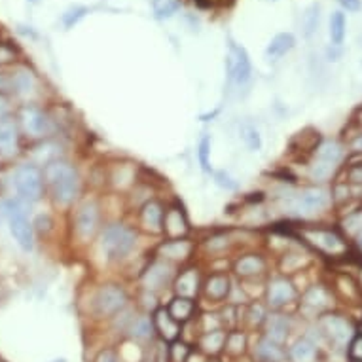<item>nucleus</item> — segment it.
<instances>
[{
	"mask_svg": "<svg viewBox=\"0 0 362 362\" xmlns=\"http://www.w3.org/2000/svg\"><path fill=\"white\" fill-rule=\"evenodd\" d=\"M44 182L57 207H71L80 196V173L65 160H52L44 167Z\"/></svg>",
	"mask_w": 362,
	"mask_h": 362,
	"instance_id": "obj_1",
	"label": "nucleus"
},
{
	"mask_svg": "<svg viewBox=\"0 0 362 362\" xmlns=\"http://www.w3.org/2000/svg\"><path fill=\"white\" fill-rule=\"evenodd\" d=\"M281 199V207L286 214L296 218H313L332 207V192L325 186L313 185L300 190H286Z\"/></svg>",
	"mask_w": 362,
	"mask_h": 362,
	"instance_id": "obj_2",
	"label": "nucleus"
},
{
	"mask_svg": "<svg viewBox=\"0 0 362 362\" xmlns=\"http://www.w3.org/2000/svg\"><path fill=\"white\" fill-rule=\"evenodd\" d=\"M99 250L107 262H124L139 245V233L124 222H110L99 232Z\"/></svg>",
	"mask_w": 362,
	"mask_h": 362,
	"instance_id": "obj_3",
	"label": "nucleus"
},
{
	"mask_svg": "<svg viewBox=\"0 0 362 362\" xmlns=\"http://www.w3.org/2000/svg\"><path fill=\"white\" fill-rule=\"evenodd\" d=\"M29 203H25L19 197H10L0 203V214L8 220V228L12 233L13 241L25 252L35 249V226L30 222Z\"/></svg>",
	"mask_w": 362,
	"mask_h": 362,
	"instance_id": "obj_4",
	"label": "nucleus"
},
{
	"mask_svg": "<svg viewBox=\"0 0 362 362\" xmlns=\"http://www.w3.org/2000/svg\"><path fill=\"white\" fill-rule=\"evenodd\" d=\"M300 238L303 239V243L308 247L321 252L322 256H328V258H341L349 250V245H347L344 235L332 228L305 226L300 230Z\"/></svg>",
	"mask_w": 362,
	"mask_h": 362,
	"instance_id": "obj_5",
	"label": "nucleus"
},
{
	"mask_svg": "<svg viewBox=\"0 0 362 362\" xmlns=\"http://www.w3.org/2000/svg\"><path fill=\"white\" fill-rule=\"evenodd\" d=\"M129 308V294L122 285L105 283L91 298V313L95 319L112 321L114 317Z\"/></svg>",
	"mask_w": 362,
	"mask_h": 362,
	"instance_id": "obj_6",
	"label": "nucleus"
},
{
	"mask_svg": "<svg viewBox=\"0 0 362 362\" xmlns=\"http://www.w3.org/2000/svg\"><path fill=\"white\" fill-rule=\"evenodd\" d=\"M315 327L319 328V332L322 334V339L325 344H330L334 349H349L351 341L356 336L355 325L351 322L349 317L339 313H332V311H327L322 313L319 319H317V325Z\"/></svg>",
	"mask_w": 362,
	"mask_h": 362,
	"instance_id": "obj_7",
	"label": "nucleus"
},
{
	"mask_svg": "<svg viewBox=\"0 0 362 362\" xmlns=\"http://www.w3.org/2000/svg\"><path fill=\"white\" fill-rule=\"evenodd\" d=\"M12 185L16 188L19 199L25 203H36L40 202L46 190V182H44V171L35 163H25L19 165L13 171Z\"/></svg>",
	"mask_w": 362,
	"mask_h": 362,
	"instance_id": "obj_8",
	"label": "nucleus"
},
{
	"mask_svg": "<svg viewBox=\"0 0 362 362\" xmlns=\"http://www.w3.org/2000/svg\"><path fill=\"white\" fill-rule=\"evenodd\" d=\"M226 74H228L230 83L238 89H245L252 80V61H250L249 52L233 40H230L228 44Z\"/></svg>",
	"mask_w": 362,
	"mask_h": 362,
	"instance_id": "obj_9",
	"label": "nucleus"
},
{
	"mask_svg": "<svg viewBox=\"0 0 362 362\" xmlns=\"http://www.w3.org/2000/svg\"><path fill=\"white\" fill-rule=\"evenodd\" d=\"M177 274L178 272L175 264L163 260L160 256H156L154 260L150 262L148 266L143 269V274H141V286H143V291L158 294V292L173 286V283L177 279Z\"/></svg>",
	"mask_w": 362,
	"mask_h": 362,
	"instance_id": "obj_10",
	"label": "nucleus"
},
{
	"mask_svg": "<svg viewBox=\"0 0 362 362\" xmlns=\"http://www.w3.org/2000/svg\"><path fill=\"white\" fill-rule=\"evenodd\" d=\"M266 305L272 311H283L298 300V288L288 275H274L266 283Z\"/></svg>",
	"mask_w": 362,
	"mask_h": 362,
	"instance_id": "obj_11",
	"label": "nucleus"
},
{
	"mask_svg": "<svg viewBox=\"0 0 362 362\" xmlns=\"http://www.w3.org/2000/svg\"><path fill=\"white\" fill-rule=\"evenodd\" d=\"M101 232V207L95 199H86L74 214V233L82 243H88Z\"/></svg>",
	"mask_w": 362,
	"mask_h": 362,
	"instance_id": "obj_12",
	"label": "nucleus"
},
{
	"mask_svg": "<svg viewBox=\"0 0 362 362\" xmlns=\"http://www.w3.org/2000/svg\"><path fill=\"white\" fill-rule=\"evenodd\" d=\"M332 303H334V296L327 286L311 285L308 291L302 294L300 308H302L303 315L311 313V317H317V319H319L322 313H327L328 309L332 308Z\"/></svg>",
	"mask_w": 362,
	"mask_h": 362,
	"instance_id": "obj_13",
	"label": "nucleus"
},
{
	"mask_svg": "<svg viewBox=\"0 0 362 362\" xmlns=\"http://www.w3.org/2000/svg\"><path fill=\"white\" fill-rule=\"evenodd\" d=\"M165 207L158 199H146L139 209V228L150 235H163Z\"/></svg>",
	"mask_w": 362,
	"mask_h": 362,
	"instance_id": "obj_14",
	"label": "nucleus"
},
{
	"mask_svg": "<svg viewBox=\"0 0 362 362\" xmlns=\"http://www.w3.org/2000/svg\"><path fill=\"white\" fill-rule=\"evenodd\" d=\"M233 281L226 272H213L203 279L202 296L211 303H224L232 294Z\"/></svg>",
	"mask_w": 362,
	"mask_h": 362,
	"instance_id": "obj_15",
	"label": "nucleus"
},
{
	"mask_svg": "<svg viewBox=\"0 0 362 362\" xmlns=\"http://www.w3.org/2000/svg\"><path fill=\"white\" fill-rule=\"evenodd\" d=\"M196 252V243L190 241L188 238L182 239H167L158 245L156 256H160L163 260L171 262V264H186Z\"/></svg>",
	"mask_w": 362,
	"mask_h": 362,
	"instance_id": "obj_16",
	"label": "nucleus"
},
{
	"mask_svg": "<svg viewBox=\"0 0 362 362\" xmlns=\"http://www.w3.org/2000/svg\"><path fill=\"white\" fill-rule=\"evenodd\" d=\"M203 288V277L199 267L188 266L182 272H178L177 279L173 283V292L175 296L190 298V300H197L202 296Z\"/></svg>",
	"mask_w": 362,
	"mask_h": 362,
	"instance_id": "obj_17",
	"label": "nucleus"
},
{
	"mask_svg": "<svg viewBox=\"0 0 362 362\" xmlns=\"http://www.w3.org/2000/svg\"><path fill=\"white\" fill-rule=\"evenodd\" d=\"M292 327H294V322H292L291 315L283 313V311H269L266 322L262 327V334L275 344L286 345L291 338Z\"/></svg>",
	"mask_w": 362,
	"mask_h": 362,
	"instance_id": "obj_18",
	"label": "nucleus"
},
{
	"mask_svg": "<svg viewBox=\"0 0 362 362\" xmlns=\"http://www.w3.org/2000/svg\"><path fill=\"white\" fill-rule=\"evenodd\" d=\"M190 233V220L186 216L185 209L178 203L167 205L165 218H163V235L167 239H182Z\"/></svg>",
	"mask_w": 362,
	"mask_h": 362,
	"instance_id": "obj_19",
	"label": "nucleus"
},
{
	"mask_svg": "<svg viewBox=\"0 0 362 362\" xmlns=\"http://www.w3.org/2000/svg\"><path fill=\"white\" fill-rule=\"evenodd\" d=\"M232 267L233 274L238 275L241 281H252L266 274L267 260L266 256H262L260 252H247V255L238 256L233 260Z\"/></svg>",
	"mask_w": 362,
	"mask_h": 362,
	"instance_id": "obj_20",
	"label": "nucleus"
},
{
	"mask_svg": "<svg viewBox=\"0 0 362 362\" xmlns=\"http://www.w3.org/2000/svg\"><path fill=\"white\" fill-rule=\"evenodd\" d=\"M152 317H154L156 336H160L161 341L173 344V341L180 339V336H182V325L173 319L171 313L167 311V308L160 305V308L152 313Z\"/></svg>",
	"mask_w": 362,
	"mask_h": 362,
	"instance_id": "obj_21",
	"label": "nucleus"
},
{
	"mask_svg": "<svg viewBox=\"0 0 362 362\" xmlns=\"http://www.w3.org/2000/svg\"><path fill=\"white\" fill-rule=\"evenodd\" d=\"M19 119H21L23 129L29 133L30 137H44L49 131L48 116L44 114V110H40L38 107H33V105H27V107L21 108Z\"/></svg>",
	"mask_w": 362,
	"mask_h": 362,
	"instance_id": "obj_22",
	"label": "nucleus"
},
{
	"mask_svg": "<svg viewBox=\"0 0 362 362\" xmlns=\"http://www.w3.org/2000/svg\"><path fill=\"white\" fill-rule=\"evenodd\" d=\"M250 358L255 362H286V347L272 341L266 338L264 334H260V338L256 339L255 347H252V355Z\"/></svg>",
	"mask_w": 362,
	"mask_h": 362,
	"instance_id": "obj_23",
	"label": "nucleus"
},
{
	"mask_svg": "<svg viewBox=\"0 0 362 362\" xmlns=\"http://www.w3.org/2000/svg\"><path fill=\"white\" fill-rule=\"evenodd\" d=\"M288 362H319V345L309 336H300L286 347Z\"/></svg>",
	"mask_w": 362,
	"mask_h": 362,
	"instance_id": "obj_24",
	"label": "nucleus"
},
{
	"mask_svg": "<svg viewBox=\"0 0 362 362\" xmlns=\"http://www.w3.org/2000/svg\"><path fill=\"white\" fill-rule=\"evenodd\" d=\"M19 148V129L16 119L0 118V154L12 158L18 154Z\"/></svg>",
	"mask_w": 362,
	"mask_h": 362,
	"instance_id": "obj_25",
	"label": "nucleus"
},
{
	"mask_svg": "<svg viewBox=\"0 0 362 362\" xmlns=\"http://www.w3.org/2000/svg\"><path fill=\"white\" fill-rule=\"evenodd\" d=\"M226 336H228V330H226V328L213 330V332L199 334L196 341V349L202 351L203 355L209 356V358L220 356L222 353H224Z\"/></svg>",
	"mask_w": 362,
	"mask_h": 362,
	"instance_id": "obj_26",
	"label": "nucleus"
},
{
	"mask_svg": "<svg viewBox=\"0 0 362 362\" xmlns=\"http://www.w3.org/2000/svg\"><path fill=\"white\" fill-rule=\"evenodd\" d=\"M313 160H319L322 163H328V165L339 167L345 160V148L344 144L334 141V139H327V141H321L313 150Z\"/></svg>",
	"mask_w": 362,
	"mask_h": 362,
	"instance_id": "obj_27",
	"label": "nucleus"
},
{
	"mask_svg": "<svg viewBox=\"0 0 362 362\" xmlns=\"http://www.w3.org/2000/svg\"><path fill=\"white\" fill-rule=\"evenodd\" d=\"M127 338L133 339V341H137V344L152 341V339L156 338L154 317L150 313L135 315V319H133L129 330H127Z\"/></svg>",
	"mask_w": 362,
	"mask_h": 362,
	"instance_id": "obj_28",
	"label": "nucleus"
},
{
	"mask_svg": "<svg viewBox=\"0 0 362 362\" xmlns=\"http://www.w3.org/2000/svg\"><path fill=\"white\" fill-rule=\"evenodd\" d=\"M294 48H296V36L292 33H277L272 40L267 42L264 55H266V59L277 61L285 57L286 54H291Z\"/></svg>",
	"mask_w": 362,
	"mask_h": 362,
	"instance_id": "obj_29",
	"label": "nucleus"
},
{
	"mask_svg": "<svg viewBox=\"0 0 362 362\" xmlns=\"http://www.w3.org/2000/svg\"><path fill=\"white\" fill-rule=\"evenodd\" d=\"M36 89L35 72L27 66H18L16 71L10 72V91L19 97H29Z\"/></svg>",
	"mask_w": 362,
	"mask_h": 362,
	"instance_id": "obj_30",
	"label": "nucleus"
},
{
	"mask_svg": "<svg viewBox=\"0 0 362 362\" xmlns=\"http://www.w3.org/2000/svg\"><path fill=\"white\" fill-rule=\"evenodd\" d=\"M167 311L171 313V317L175 321H178L180 325H186V322H190L196 319L197 303L196 300H190V298L173 296L171 302L167 303Z\"/></svg>",
	"mask_w": 362,
	"mask_h": 362,
	"instance_id": "obj_31",
	"label": "nucleus"
},
{
	"mask_svg": "<svg viewBox=\"0 0 362 362\" xmlns=\"http://www.w3.org/2000/svg\"><path fill=\"white\" fill-rule=\"evenodd\" d=\"M247 351H249V336H247L243 328L228 330L224 347L226 355L230 358H241V356L247 355Z\"/></svg>",
	"mask_w": 362,
	"mask_h": 362,
	"instance_id": "obj_32",
	"label": "nucleus"
},
{
	"mask_svg": "<svg viewBox=\"0 0 362 362\" xmlns=\"http://www.w3.org/2000/svg\"><path fill=\"white\" fill-rule=\"evenodd\" d=\"M238 133L241 144H243L249 152H252V154H258V152L264 148V137H262L260 129H258L252 122H243V124H239Z\"/></svg>",
	"mask_w": 362,
	"mask_h": 362,
	"instance_id": "obj_33",
	"label": "nucleus"
},
{
	"mask_svg": "<svg viewBox=\"0 0 362 362\" xmlns=\"http://www.w3.org/2000/svg\"><path fill=\"white\" fill-rule=\"evenodd\" d=\"M300 27H302L303 38H308V40L317 35V30L321 27V4L319 2H313L303 10Z\"/></svg>",
	"mask_w": 362,
	"mask_h": 362,
	"instance_id": "obj_34",
	"label": "nucleus"
},
{
	"mask_svg": "<svg viewBox=\"0 0 362 362\" xmlns=\"http://www.w3.org/2000/svg\"><path fill=\"white\" fill-rule=\"evenodd\" d=\"M267 315H269V308H267L266 303L252 300V302L245 305L243 322H247L249 328H262L264 322H266Z\"/></svg>",
	"mask_w": 362,
	"mask_h": 362,
	"instance_id": "obj_35",
	"label": "nucleus"
},
{
	"mask_svg": "<svg viewBox=\"0 0 362 362\" xmlns=\"http://www.w3.org/2000/svg\"><path fill=\"white\" fill-rule=\"evenodd\" d=\"M328 35H330V42L334 46H341L347 35V18H345L344 10H336L330 16V25H328Z\"/></svg>",
	"mask_w": 362,
	"mask_h": 362,
	"instance_id": "obj_36",
	"label": "nucleus"
},
{
	"mask_svg": "<svg viewBox=\"0 0 362 362\" xmlns=\"http://www.w3.org/2000/svg\"><path fill=\"white\" fill-rule=\"evenodd\" d=\"M196 152H197V163L202 167V171L205 175H211L214 171L213 169V163H211V150H213V139L209 133H203L199 141H197V146H196Z\"/></svg>",
	"mask_w": 362,
	"mask_h": 362,
	"instance_id": "obj_37",
	"label": "nucleus"
},
{
	"mask_svg": "<svg viewBox=\"0 0 362 362\" xmlns=\"http://www.w3.org/2000/svg\"><path fill=\"white\" fill-rule=\"evenodd\" d=\"M305 260H308V255H302L300 250H288L281 258V274L291 275L296 274V272H302L303 266H305Z\"/></svg>",
	"mask_w": 362,
	"mask_h": 362,
	"instance_id": "obj_38",
	"label": "nucleus"
},
{
	"mask_svg": "<svg viewBox=\"0 0 362 362\" xmlns=\"http://www.w3.org/2000/svg\"><path fill=\"white\" fill-rule=\"evenodd\" d=\"M154 18L160 21L175 18L180 10V0H150Z\"/></svg>",
	"mask_w": 362,
	"mask_h": 362,
	"instance_id": "obj_39",
	"label": "nucleus"
},
{
	"mask_svg": "<svg viewBox=\"0 0 362 362\" xmlns=\"http://www.w3.org/2000/svg\"><path fill=\"white\" fill-rule=\"evenodd\" d=\"M341 232L347 235V238L356 239L362 233V209H356V211H351L347 216H344L341 220Z\"/></svg>",
	"mask_w": 362,
	"mask_h": 362,
	"instance_id": "obj_40",
	"label": "nucleus"
},
{
	"mask_svg": "<svg viewBox=\"0 0 362 362\" xmlns=\"http://www.w3.org/2000/svg\"><path fill=\"white\" fill-rule=\"evenodd\" d=\"M211 177H213V182L218 186L220 190H224V192L239 190V180L233 177L232 173L226 171V169H214V171L211 173Z\"/></svg>",
	"mask_w": 362,
	"mask_h": 362,
	"instance_id": "obj_41",
	"label": "nucleus"
},
{
	"mask_svg": "<svg viewBox=\"0 0 362 362\" xmlns=\"http://www.w3.org/2000/svg\"><path fill=\"white\" fill-rule=\"evenodd\" d=\"M230 245H232L230 233H213L211 238L205 239V249L211 255H222L226 252V249H230Z\"/></svg>",
	"mask_w": 362,
	"mask_h": 362,
	"instance_id": "obj_42",
	"label": "nucleus"
},
{
	"mask_svg": "<svg viewBox=\"0 0 362 362\" xmlns=\"http://www.w3.org/2000/svg\"><path fill=\"white\" fill-rule=\"evenodd\" d=\"M89 12H91V10H89L88 6H80V4L71 6L63 16H61V23H63L65 29H72V27H76Z\"/></svg>",
	"mask_w": 362,
	"mask_h": 362,
	"instance_id": "obj_43",
	"label": "nucleus"
},
{
	"mask_svg": "<svg viewBox=\"0 0 362 362\" xmlns=\"http://www.w3.org/2000/svg\"><path fill=\"white\" fill-rule=\"evenodd\" d=\"M192 345L186 344L185 339H177L173 341L169 347V361L171 362H186V358L190 356Z\"/></svg>",
	"mask_w": 362,
	"mask_h": 362,
	"instance_id": "obj_44",
	"label": "nucleus"
},
{
	"mask_svg": "<svg viewBox=\"0 0 362 362\" xmlns=\"http://www.w3.org/2000/svg\"><path fill=\"white\" fill-rule=\"evenodd\" d=\"M33 226H35V232L48 235L54 230V220H52L49 214H38L35 222H33Z\"/></svg>",
	"mask_w": 362,
	"mask_h": 362,
	"instance_id": "obj_45",
	"label": "nucleus"
},
{
	"mask_svg": "<svg viewBox=\"0 0 362 362\" xmlns=\"http://www.w3.org/2000/svg\"><path fill=\"white\" fill-rule=\"evenodd\" d=\"M93 362H125L119 355V351L112 349V347H105L95 355Z\"/></svg>",
	"mask_w": 362,
	"mask_h": 362,
	"instance_id": "obj_46",
	"label": "nucleus"
},
{
	"mask_svg": "<svg viewBox=\"0 0 362 362\" xmlns=\"http://www.w3.org/2000/svg\"><path fill=\"white\" fill-rule=\"evenodd\" d=\"M141 300H143V303H141V305H143L146 313L152 315L156 309L160 308V303H158V294H154V292L143 291L141 292Z\"/></svg>",
	"mask_w": 362,
	"mask_h": 362,
	"instance_id": "obj_47",
	"label": "nucleus"
},
{
	"mask_svg": "<svg viewBox=\"0 0 362 362\" xmlns=\"http://www.w3.org/2000/svg\"><path fill=\"white\" fill-rule=\"evenodd\" d=\"M347 356L349 361H358L362 362V334L356 332V336L351 341L349 349H347Z\"/></svg>",
	"mask_w": 362,
	"mask_h": 362,
	"instance_id": "obj_48",
	"label": "nucleus"
},
{
	"mask_svg": "<svg viewBox=\"0 0 362 362\" xmlns=\"http://www.w3.org/2000/svg\"><path fill=\"white\" fill-rule=\"evenodd\" d=\"M349 186H362V163H353L347 169V180Z\"/></svg>",
	"mask_w": 362,
	"mask_h": 362,
	"instance_id": "obj_49",
	"label": "nucleus"
},
{
	"mask_svg": "<svg viewBox=\"0 0 362 362\" xmlns=\"http://www.w3.org/2000/svg\"><path fill=\"white\" fill-rule=\"evenodd\" d=\"M344 57V48L341 46H334V44H330L327 48V55H325V59L330 61V63H336V61H339Z\"/></svg>",
	"mask_w": 362,
	"mask_h": 362,
	"instance_id": "obj_50",
	"label": "nucleus"
},
{
	"mask_svg": "<svg viewBox=\"0 0 362 362\" xmlns=\"http://www.w3.org/2000/svg\"><path fill=\"white\" fill-rule=\"evenodd\" d=\"M339 6L344 8V12L356 13L362 10V0H338Z\"/></svg>",
	"mask_w": 362,
	"mask_h": 362,
	"instance_id": "obj_51",
	"label": "nucleus"
},
{
	"mask_svg": "<svg viewBox=\"0 0 362 362\" xmlns=\"http://www.w3.org/2000/svg\"><path fill=\"white\" fill-rule=\"evenodd\" d=\"M209 361V356H205L202 353V351H194L192 349V353H190V356H188V358H186V362H207Z\"/></svg>",
	"mask_w": 362,
	"mask_h": 362,
	"instance_id": "obj_52",
	"label": "nucleus"
},
{
	"mask_svg": "<svg viewBox=\"0 0 362 362\" xmlns=\"http://www.w3.org/2000/svg\"><path fill=\"white\" fill-rule=\"evenodd\" d=\"M351 150H353L355 154H362V131L351 141Z\"/></svg>",
	"mask_w": 362,
	"mask_h": 362,
	"instance_id": "obj_53",
	"label": "nucleus"
},
{
	"mask_svg": "<svg viewBox=\"0 0 362 362\" xmlns=\"http://www.w3.org/2000/svg\"><path fill=\"white\" fill-rule=\"evenodd\" d=\"M203 6H222V4H228L232 0H199Z\"/></svg>",
	"mask_w": 362,
	"mask_h": 362,
	"instance_id": "obj_54",
	"label": "nucleus"
},
{
	"mask_svg": "<svg viewBox=\"0 0 362 362\" xmlns=\"http://www.w3.org/2000/svg\"><path fill=\"white\" fill-rule=\"evenodd\" d=\"M218 114H220V110H218V108H216V110H213V112L202 114V116H199V119H202V122H213V119L216 118Z\"/></svg>",
	"mask_w": 362,
	"mask_h": 362,
	"instance_id": "obj_55",
	"label": "nucleus"
},
{
	"mask_svg": "<svg viewBox=\"0 0 362 362\" xmlns=\"http://www.w3.org/2000/svg\"><path fill=\"white\" fill-rule=\"evenodd\" d=\"M355 243H356V249H358L362 252V233H361V235H358V238L355 239Z\"/></svg>",
	"mask_w": 362,
	"mask_h": 362,
	"instance_id": "obj_56",
	"label": "nucleus"
},
{
	"mask_svg": "<svg viewBox=\"0 0 362 362\" xmlns=\"http://www.w3.org/2000/svg\"><path fill=\"white\" fill-rule=\"evenodd\" d=\"M207 362H222V361H220L218 356H213V358H209V361H207Z\"/></svg>",
	"mask_w": 362,
	"mask_h": 362,
	"instance_id": "obj_57",
	"label": "nucleus"
},
{
	"mask_svg": "<svg viewBox=\"0 0 362 362\" xmlns=\"http://www.w3.org/2000/svg\"><path fill=\"white\" fill-rule=\"evenodd\" d=\"M49 362H66V358H63V356H61V358H54V361H49Z\"/></svg>",
	"mask_w": 362,
	"mask_h": 362,
	"instance_id": "obj_58",
	"label": "nucleus"
},
{
	"mask_svg": "<svg viewBox=\"0 0 362 362\" xmlns=\"http://www.w3.org/2000/svg\"><path fill=\"white\" fill-rule=\"evenodd\" d=\"M30 4H38V2H40V0H29Z\"/></svg>",
	"mask_w": 362,
	"mask_h": 362,
	"instance_id": "obj_59",
	"label": "nucleus"
},
{
	"mask_svg": "<svg viewBox=\"0 0 362 362\" xmlns=\"http://www.w3.org/2000/svg\"><path fill=\"white\" fill-rule=\"evenodd\" d=\"M358 286H361V291H362V267H361V283H358Z\"/></svg>",
	"mask_w": 362,
	"mask_h": 362,
	"instance_id": "obj_60",
	"label": "nucleus"
},
{
	"mask_svg": "<svg viewBox=\"0 0 362 362\" xmlns=\"http://www.w3.org/2000/svg\"><path fill=\"white\" fill-rule=\"evenodd\" d=\"M267 2H277V0H267Z\"/></svg>",
	"mask_w": 362,
	"mask_h": 362,
	"instance_id": "obj_61",
	"label": "nucleus"
},
{
	"mask_svg": "<svg viewBox=\"0 0 362 362\" xmlns=\"http://www.w3.org/2000/svg\"><path fill=\"white\" fill-rule=\"evenodd\" d=\"M349 362H358V361H349Z\"/></svg>",
	"mask_w": 362,
	"mask_h": 362,
	"instance_id": "obj_62",
	"label": "nucleus"
},
{
	"mask_svg": "<svg viewBox=\"0 0 362 362\" xmlns=\"http://www.w3.org/2000/svg\"><path fill=\"white\" fill-rule=\"evenodd\" d=\"M143 362H148V361H143Z\"/></svg>",
	"mask_w": 362,
	"mask_h": 362,
	"instance_id": "obj_63",
	"label": "nucleus"
}]
</instances>
